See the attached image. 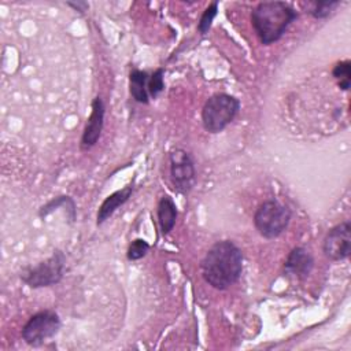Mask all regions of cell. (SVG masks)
Returning a JSON list of instances; mask_svg holds the SVG:
<instances>
[{
	"instance_id": "cell-11",
	"label": "cell",
	"mask_w": 351,
	"mask_h": 351,
	"mask_svg": "<svg viewBox=\"0 0 351 351\" xmlns=\"http://www.w3.org/2000/svg\"><path fill=\"white\" fill-rule=\"evenodd\" d=\"M132 192H133V186L132 185H126L125 188H122L119 191H115L114 193L108 195L103 200L101 206L99 207V211H97V225H101L107 218H110L114 214V211L119 206H122L130 197Z\"/></svg>"
},
{
	"instance_id": "cell-5",
	"label": "cell",
	"mask_w": 351,
	"mask_h": 351,
	"mask_svg": "<svg viewBox=\"0 0 351 351\" xmlns=\"http://www.w3.org/2000/svg\"><path fill=\"white\" fill-rule=\"evenodd\" d=\"M66 256L62 251H55L48 259L37 263L36 266L25 267L21 273L22 281L30 288H43L58 284L64 271Z\"/></svg>"
},
{
	"instance_id": "cell-17",
	"label": "cell",
	"mask_w": 351,
	"mask_h": 351,
	"mask_svg": "<svg viewBox=\"0 0 351 351\" xmlns=\"http://www.w3.org/2000/svg\"><path fill=\"white\" fill-rule=\"evenodd\" d=\"M148 250H149V244L145 240L136 239L130 243L126 256L129 261H138L148 252Z\"/></svg>"
},
{
	"instance_id": "cell-13",
	"label": "cell",
	"mask_w": 351,
	"mask_h": 351,
	"mask_svg": "<svg viewBox=\"0 0 351 351\" xmlns=\"http://www.w3.org/2000/svg\"><path fill=\"white\" fill-rule=\"evenodd\" d=\"M148 74L147 71L143 70H132L129 75V86H130V95L137 103L148 104L149 101V95L147 90V84H148Z\"/></svg>"
},
{
	"instance_id": "cell-19",
	"label": "cell",
	"mask_w": 351,
	"mask_h": 351,
	"mask_svg": "<svg viewBox=\"0 0 351 351\" xmlns=\"http://www.w3.org/2000/svg\"><path fill=\"white\" fill-rule=\"evenodd\" d=\"M67 4H69L70 7H73L75 11H80V12L86 11V8L89 7V4H88L86 1H77V3H71V1H69Z\"/></svg>"
},
{
	"instance_id": "cell-4",
	"label": "cell",
	"mask_w": 351,
	"mask_h": 351,
	"mask_svg": "<svg viewBox=\"0 0 351 351\" xmlns=\"http://www.w3.org/2000/svg\"><path fill=\"white\" fill-rule=\"evenodd\" d=\"M289 219L291 210L277 200L263 202L254 214V225L266 239L280 236L287 229Z\"/></svg>"
},
{
	"instance_id": "cell-6",
	"label": "cell",
	"mask_w": 351,
	"mask_h": 351,
	"mask_svg": "<svg viewBox=\"0 0 351 351\" xmlns=\"http://www.w3.org/2000/svg\"><path fill=\"white\" fill-rule=\"evenodd\" d=\"M60 318L55 311H38L29 318L22 329L23 340L33 347L41 346L45 340L53 337L60 329Z\"/></svg>"
},
{
	"instance_id": "cell-1",
	"label": "cell",
	"mask_w": 351,
	"mask_h": 351,
	"mask_svg": "<svg viewBox=\"0 0 351 351\" xmlns=\"http://www.w3.org/2000/svg\"><path fill=\"white\" fill-rule=\"evenodd\" d=\"M202 276L215 289H226L243 271L241 250L229 240L215 243L202 261Z\"/></svg>"
},
{
	"instance_id": "cell-2",
	"label": "cell",
	"mask_w": 351,
	"mask_h": 351,
	"mask_svg": "<svg viewBox=\"0 0 351 351\" xmlns=\"http://www.w3.org/2000/svg\"><path fill=\"white\" fill-rule=\"evenodd\" d=\"M296 18L298 12L284 1H263L251 12L252 26L263 45L278 41Z\"/></svg>"
},
{
	"instance_id": "cell-10",
	"label": "cell",
	"mask_w": 351,
	"mask_h": 351,
	"mask_svg": "<svg viewBox=\"0 0 351 351\" xmlns=\"http://www.w3.org/2000/svg\"><path fill=\"white\" fill-rule=\"evenodd\" d=\"M314 267L313 255L303 247H295L287 261H285V271L293 274L295 277L303 280L306 278Z\"/></svg>"
},
{
	"instance_id": "cell-7",
	"label": "cell",
	"mask_w": 351,
	"mask_h": 351,
	"mask_svg": "<svg viewBox=\"0 0 351 351\" xmlns=\"http://www.w3.org/2000/svg\"><path fill=\"white\" fill-rule=\"evenodd\" d=\"M170 178L180 193H188L196 180V170L192 156L182 148H176L169 155Z\"/></svg>"
},
{
	"instance_id": "cell-15",
	"label": "cell",
	"mask_w": 351,
	"mask_h": 351,
	"mask_svg": "<svg viewBox=\"0 0 351 351\" xmlns=\"http://www.w3.org/2000/svg\"><path fill=\"white\" fill-rule=\"evenodd\" d=\"M217 11H218V3L213 1L203 12L199 23H197V30L200 32V34H206L208 32V29L211 27V23L214 21V18L217 16Z\"/></svg>"
},
{
	"instance_id": "cell-16",
	"label": "cell",
	"mask_w": 351,
	"mask_h": 351,
	"mask_svg": "<svg viewBox=\"0 0 351 351\" xmlns=\"http://www.w3.org/2000/svg\"><path fill=\"white\" fill-rule=\"evenodd\" d=\"M165 89V82H163V69H158L155 70L149 80H148V84H147V90H148V95L155 99L162 90Z\"/></svg>"
},
{
	"instance_id": "cell-12",
	"label": "cell",
	"mask_w": 351,
	"mask_h": 351,
	"mask_svg": "<svg viewBox=\"0 0 351 351\" xmlns=\"http://www.w3.org/2000/svg\"><path fill=\"white\" fill-rule=\"evenodd\" d=\"M156 213H158V223L162 234L170 233L177 219V207L174 200L167 195L162 196L158 203Z\"/></svg>"
},
{
	"instance_id": "cell-18",
	"label": "cell",
	"mask_w": 351,
	"mask_h": 351,
	"mask_svg": "<svg viewBox=\"0 0 351 351\" xmlns=\"http://www.w3.org/2000/svg\"><path fill=\"white\" fill-rule=\"evenodd\" d=\"M339 1H318L313 4V8L310 11V14L315 18V19H324L326 16H329V14L339 5Z\"/></svg>"
},
{
	"instance_id": "cell-14",
	"label": "cell",
	"mask_w": 351,
	"mask_h": 351,
	"mask_svg": "<svg viewBox=\"0 0 351 351\" xmlns=\"http://www.w3.org/2000/svg\"><path fill=\"white\" fill-rule=\"evenodd\" d=\"M350 66H351L350 60H343V62H339L332 71L333 77L337 80L340 89L343 90H348L350 88Z\"/></svg>"
},
{
	"instance_id": "cell-3",
	"label": "cell",
	"mask_w": 351,
	"mask_h": 351,
	"mask_svg": "<svg viewBox=\"0 0 351 351\" xmlns=\"http://www.w3.org/2000/svg\"><path fill=\"white\" fill-rule=\"evenodd\" d=\"M240 101L228 93H215L207 99L202 110V122L207 132H222L236 117Z\"/></svg>"
},
{
	"instance_id": "cell-8",
	"label": "cell",
	"mask_w": 351,
	"mask_h": 351,
	"mask_svg": "<svg viewBox=\"0 0 351 351\" xmlns=\"http://www.w3.org/2000/svg\"><path fill=\"white\" fill-rule=\"evenodd\" d=\"M322 250L330 261H341L348 258L351 251V225L350 221L340 222L333 226L324 239Z\"/></svg>"
},
{
	"instance_id": "cell-9",
	"label": "cell",
	"mask_w": 351,
	"mask_h": 351,
	"mask_svg": "<svg viewBox=\"0 0 351 351\" xmlns=\"http://www.w3.org/2000/svg\"><path fill=\"white\" fill-rule=\"evenodd\" d=\"M104 123V103L100 97H95L92 101V111L88 118V122L85 125L82 137H81V148L89 149L92 148L103 130Z\"/></svg>"
}]
</instances>
